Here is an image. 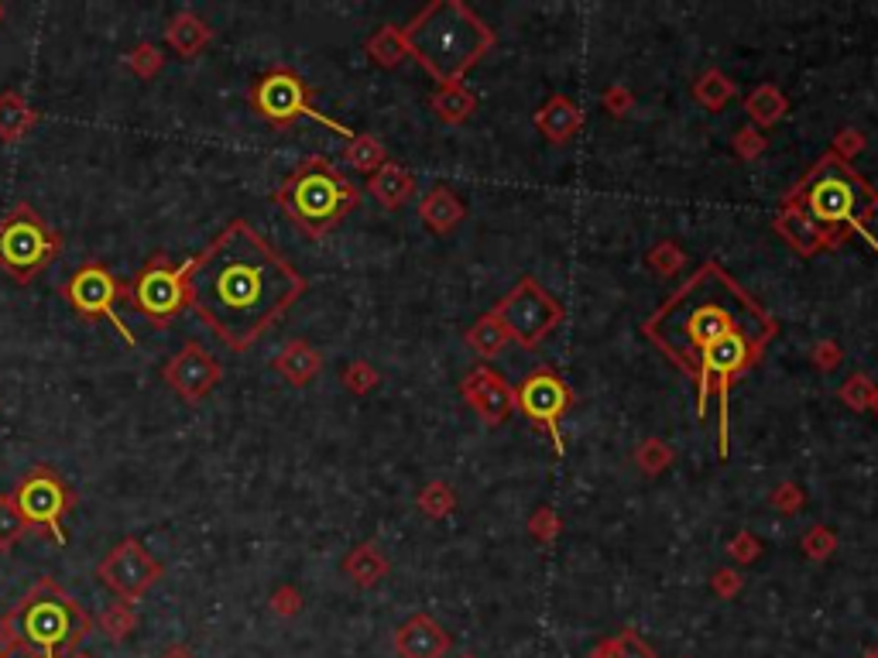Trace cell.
<instances>
[{"mask_svg":"<svg viewBox=\"0 0 878 658\" xmlns=\"http://www.w3.org/2000/svg\"><path fill=\"white\" fill-rule=\"evenodd\" d=\"M305 278L247 220H231L189 257V309L244 354L302 299Z\"/></svg>","mask_w":878,"mask_h":658,"instance_id":"obj_1","label":"cell"},{"mask_svg":"<svg viewBox=\"0 0 878 658\" xmlns=\"http://www.w3.org/2000/svg\"><path fill=\"white\" fill-rule=\"evenodd\" d=\"M645 333L653 336L679 367L697 375L700 354L721 336L745 333L766 347L776 336V323L721 271V265L707 261L683 289L645 323Z\"/></svg>","mask_w":878,"mask_h":658,"instance_id":"obj_2","label":"cell"},{"mask_svg":"<svg viewBox=\"0 0 878 658\" xmlns=\"http://www.w3.org/2000/svg\"><path fill=\"white\" fill-rule=\"evenodd\" d=\"M90 611L52 577H42L0 617V658L27 651L32 658H66L93 632Z\"/></svg>","mask_w":878,"mask_h":658,"instance_id":"obj_3","label":"cell"},{"mask_svg":"<svg viewBox=\"0 0 878 658\" xmlns=\"http://www.w3.org/2000/svg\"><path fill=\"white\" fill-rule=\"evenodd\" d=\"M402 35L409 55L440 86H457L460 76L494 45L491 27L460 0H436L422 8L402 27Z\"/></svg>","mask_w":878,"mask_h":658,"instance_id":"obj_4","label":"cell"},{"mask_svg":"<svg viewBox=\"0 0 878 658\" xmlns=\"http://www.w3.org/2000/svg\"><path fill=\"white\" fill-rule=\"evenodd\" d=\"M786 203L800 207L831 237V244H841L847 231H858L878 250V241L868 234V220L878 210V192L865 179H858L847 161L834 155L820 158Z\"/></svg>","mask_w":878,"mask_h":658,"instance_id":"obj_5","label":"cell"},{"mask_svg":"<svg viewBox=\"0 0 878 658\" xmlns=\"http://www.w3.org/2000/svg\"><path fill=\"white\" fill-rule=\"evenodd\" d=\"M305 237H326L360 203V189L330 158H302L271 196Z\"/></svg>","mask_w":878,"mask_h":658,"instance_id":"obj_6","label":"cell"},{"mask_svg":"<svg viewBox=\"0 0 878 658\" xmlns=\"http://www.w3.org/2000/svg\"><path fill=\"white\" fill-rule=\"evenodd\" d=\"M63 250V234L32 207L14 203L0 216V271L11 281H35Z\"/></svg>","mask_w":878,"mask_h":658,"instance_id":"obj_7","label":"cell"},{"mask_svg":"<svg viewBox=\"0 0 878 658\" xmlns=\"http://www.w3.org/2000/svg\"><path fill=\"white\" fill-rule=\"evenodd\" d=\"M762 343H755L745 333H727L718 343H711L697 364V419L707 415V405H711V394H718V453L727 460V388L731 381L745 375V370L758 360Z\"/></svg>","mask_w":878,"mask_h":658,"instance_id":"obj_8","label":"cell"},{"mask_svg":"<svg viewBox=\"0 0 878 658\" xmlns=\"http://www.w3.org/2000/svg\"><path fill=\"white\" fill-rule=\"evenodd\" d=\"M247 103L262 121H268L278 131L292 127L299 118H309V121H316V124H323V127H330L336 134H344L347 141L354 137V131L347 124L326 118V113H320L313 107V90H309V82L299 73L286 69V66H278V69L265 73L262 79H254L251 90H247Z\"/></svg>","mask_w":878,"mask_h":658,"instance_id":"obj_9","label":"cell"},{"mask_svg":"<svg viewBox=\"0 0 878 658\" xmlns=\"http://www.w3.org/2000/svg\"><path fill=\"white\" fill-rule=\"evenodd\" d=\"M124 302L165 330L189 309V261L173 265L165 254H152L145 268L124 281Z\"/></svg>","mask_w":878,"mask_h":658,"instance_id":"obj_10","label":"cell"},{"mask_svg":"<svg viewBox=\"0 0 878 658\" xmlns=\"http://www.w3.org/2000/svg\"><path fill=\"white\" fill-rule=\"evenodd\" d=\"M14 501L24 514L27 528L42 532L45 538H52L55 546H66L69 535H66V514L76 508V491L63 480V473L48 467V464H38L27 470L18 488H14Z\"/></svg>","mask_w":878,"mask_h":658,"instance_id":"obj_11","label":"cell"},{"mask_svg":"<svg viewBox=\"0 0 878 658\" xmlns=\"http://www.w3.org/2000/svg\"><path fill=\"white\" fill-rule=\"evenodd\" d=\"M494 316L504 323L508 336L519 339L522 347H535V343H543L559 326L563 305L535 278H522L515 289L498 302Z\"/></svg>","mask_w":878,"mask_h":658,"instance_id":"obj_12","label":"cell"},{"mask_svg":"<svg viewBox=\"0 0 878 658\" xmlns=\"http://www.w3.org/2000/svg\"><path fill=\"white\" fill-rule=\"evenodd\" d=\"M63 295L73 305L76 316H82V320H110L113 330L121 333V339L131 343V347H137V336L118 316V302L124 299V281L113 278L110 268H103L100 261H87L82 268H76L73 278L63 285Z\"/></svg>","mask_w":878,"mask_h":658,"instance_id":"obj_13","label":"cell"},{"mask_svg":"<svg viewBox=\"0 0 878 658\" xmlns=\"http://www.w3.org/2000/svg\"><path fill=\"white\" fill-rule=\"evenodd\" d=\"M97 577L107 590L118 593L124 604H137V600L165 577V566L141 546L137 538H121L118 546L100 559Z\"/></svg>","mask_w":878,"mask_h":658,"instance_id":"obj_14","label":"cell"},{"mask_svg":"<svg viewBox=\"0 0 878 658\" xmlns=\"http://www.w3.org/2000/svg\"><path fill=\"white\" fill-rule=\"evenodd\" d=\"M162 381L179 398H186V402H203V398L223 381V364L200 339H186L182 347L165 360Z\"/></svg>","mask_w":878,"mask_h":658,"instance_id":"obj_15","label":"cell"},{"mask_svg":"<svg viewBox=\"0 0 878 658\" xmlns=\"http://www.w3.org/2000/svg\"><path fill=\"white\" fill-rule=\"evenodd\" d=\"M574 402V394L570 388H566L553 370H535V375H529L522 381V388L515 391V405L519 412H525L535 425H543L556 453L563 456V436H559V419L566 415V409H570Z\"/></svg>","mask_w":878,"mask_h":658,"instance_id":"obj_16","label":"cell"},{"mask_svg":"<svg viewBox=\"0 0 878 658\" xmlns=\"http://www.w3.org/2000/svg\"><path fill=\"white\" fill-rule=\"evenodd\" d=\"M464 398L480 415V422H488V425H501L515 409V391L504 384L501 375H494V370H488V367H477L474 375L464 381Z\"/></svg>","mask_w":878,"mask_h":658,"instance_id":"obj_17","label":"cell"},{"mask_svg":"<svg viewBox=\"0 0 878 658\" xmlns=\"http://www.w3.org/2000/svg\"><path fill=\"white\" fill-rule=\"evenodd\" d=\"M394 651L399 658H443L449 651V635L430 614H415L394 632Z\"/></svg>","mask_w":878,"mask_h":658,"instance_id":"obj_18","label":"cell"},{"mask_svg":"<svg viewBox=\"0 0 878 658\" xmlns=\"http://www.w3.org/2000/svg\"><path fill=\"white\" fill-rule=\"evenodd\" d=\"M213 38V27L196 14V11H179L173 21L165 24V42L179 59H196Z\"/></svg>","mask_w":878,"mask_h":658,"instance_id":"obj_19","label":"cell"},{"mask_svg":"<svg viewBox=\"0 0 878 658\" xmlns=\"http://www.w3.org/2000/svg\"><path fill=\"white\" fill-rule=\"evenodd\" d=\"M776 231L797 247L800 254H813V250H824V247H834L831 244V237L820 231V226L800 210V207H792V203H786L782 207V213L776 216Z\"/></svg>","mask_w":878,"mask_h":658,"instance_id":"obj_20","label":"cell"},{"mask_svg":"<svg viewBox=\"0 0 878 658\" xmlns=\"http://www.w3.org/2000/svg\"><path fill=\"white\" fill-rule=\"evenodd\" d=\"M271 367H275L278 375L286 378L289 384L302 388V384H309V381H313V378L320 375L323 357H320L313 347H309L305 339H289L286 347H281V354L271 360Z\"/></svg>","mask_w":878,"mask_h":658,"instance_id":"obj_21","label":"cell"},{"mask_svg":"<svg viewBox=\"0 0 878 658\" xmlns=\"http://www.w3.org/2000/svg\"><path fill=\"white\" fill-rule=\"evenodd\" d=\"M367 189H371V196L378 199L381 207L388 210H399L405 207L412 192H415V179H412V171L402 168V165H394V161H385L371 179H367Z\"/></svg>","mask_w":878,"mask_h":658,"instance_id":"obj_22","label":"cell"},{"mask_svg":"<svg viewBox=\"0 0 878 658\" xmlns=\"http://www.w3.org/2000/svg\"><path fill=\"white\" fill-rule=\"evenodd\" d=\"M584 124V113L577 110L574 100L566 97H553L540 113H535V127H540L553 145H563V141H570Z\"/></svg>","mask_w":878,"mask_h":658,"instance_id":"obj_23","label":"cell"},{"mask_svg":"<svg viewBox=\"0 0 878 658\" xmlns=\"http://www.w3.org/2000/svg\"><path fill=\"white\" fill-rule=\"evenodd\" d=\"M38 124V110L27 103L18 90H8L0 93V141H8V145H18V141L27 137Z\"/></svg>","mask_w":878,"mask_h":658,"instance_id":"obj_24","label":"cell"},{"mask_svg":"<svg viewBox=\"0 0 878 658\" xmlns=\"http://www.w3.org/2000/svg\"><path fill=\"white\" fill-rule=\"evenodd\" d=\"M419 216L422 223L430 226L436 234H449L453 226L464 220V203L449 189H433L426 199L419 203Z\"/></svg>","mask_w":878,"mask_h":658,"instance_id":"obj_25","label":"cell"},{"mask_svg":"<svg viewBox=\"0 0 878 658\" xmlns=\"http://www.w3.org/2000/svg\"><path fill=\"white\" fill-rule=\"evenodd\" d=\"M344 573L357 587H375V583H381L388 577V559L378 553V546H357L344 559Z\"/></svg>","mask_w":878,"mask_h":658,"instance_id":"obj_26","label":"cell"},{"mask_svg":"<svg viewBox=\"0 0 878 658\" xmlns=\"http://www.w3.org/2000/svg\"><path fill=\"white\" fill-rule=\"evenodd\" d=\"M786 97L776 90L773 82H762V86H755V90L745 97V110H748V118H752V124H758V127H773V124H779L782 118H786Z\"/></svg>","mask_w":878,"mask_h":658,"instance_id":"obj_27","label":"cell"},{"mask_svg":"<svg viewBox=\"0 0 878 658\" xmlns=\"http://www.w3.org/2000/svg\"><path fill=\"white\" fill-rule=\"evenodd\" d=\"M97 632L110 642V645H121L134 635V627H137V614H134V604H124V600H118V604H110L103 607L97 617Z\"/></svg>","mask_w":878,"mask_h":658,"instance_id":"obj_28","label":"cell"},{"mask_svg":"<svg viewBox=\"0 0 878 658\" xmlns=\"http://www.w3.org/2000/svg\"><path fill=\"white\" fill-rule=\"evenodd\" d=\"M508 330H504V323L494 316H485V320H477L470 330H467V343H470V350L477 354V357H494V354H501L504 347H508Z\"/></svg>","mask_w":878,"mask_h":658,"instance_id":"obj_29","label":"cell"},{"mask_svg":"<svg viewBox=\"0 0 878 658\" xmlns=\"http://www.w3.org/2000/svg\"><path fill=\"white\" fill-rule=\"evenodd\" d=\"M433 110L436 118L446 121V124H464L470 113H474V93L464 90V86H440L436 97H433Z\"/></svg>","mask_w":878,"mask_h":658,"instance_id":"obj_30","label":"cell"},{"mask_svg":"<svg viewBox=\"0 0 878 658\" xmlns=\"http://www.w3.org/2000/svg\"><path fill=\"white\" fill-rule=\"evenodd\" d=\"M367 55H371V59H375L378 66L394 69V66H399V63L405 59V55H409L405 35H402L394 24H385L381 32H378L371 42H367Z\"/></svg>","mask_w":878,"mask_h":658,"instance_id":"obj_31","label":"cell"},{"mask_svg":"<svg viewBox=\"0 0 878 658\" xmlns=\"http://www.w3.org/2000/svg\"><path fill=\"white\" fill-rule=\"evenodd\" d=\"M693 97L700 100V107H707L711 113H721L727 107V100L734 97V82L721 69H707L693 86Z\"/></svg>","mask_w":878,"mask_h":658,"instance_id":"obj_32","label":"cell"},{"mask_svg":"<svg viewBox=\"0 0 878 658\" xmlns=\"http://www.w3.org/2000/svg\"><path fill=\"white\" fill-rule=\"evenodd\" d=\"M590 658H659V655H656L653 645L642 642V638L632 632V627H629V632H621V635H614V638L598 642V648L590 651Z\"/></svg>","mask_w":878,"mask_h":658,"instance_id":"obj_33","label":"cell"},{"mask_svg":"<svg viewBox=\"0 0 878 658\" xmlns=\"http://www.w3.org/2000/svg\"><path fill=\"white\" fill-rule=\"evenodd\" d=\"M344 158L347 165H354L357 171H367V176H375V171L385 165V145L371 134H354L344 148Z\"/></svg>","mask_w":878,"mask_h":658,"instance_id":"obj_34","label":"cell"},{"mask_svg":"<svg viewBox=\"0 0 878 658\" xmlns=\"http://www.w3.org/2000/svg\"><path fill=\"white\" fill-rule=\"evenodd\" d=\"M24 532H27V522L14 494H0V553H11L24 538Z\"/></svg>","mask_w":878,"mask_h":658,"instance_id":"obj_35","label":"cell"},{"mask_svg":"<svg viewBox=\"0 0 878 658\" xmlns=\"http://www.w3.org/2000/svg\"><path fill=\"white\" fill-rule=\"evenodd\" d=\"M165 66V55L158 52V45L152 42H141L127 52V69L137 76V79H155Z\"/></svg>","mask_w":878,"mask_h":658,"instance_id":"obj_36","label":"cell"},{"mask_svg":"<svg viewBox=\"0 0 878 658\" xmlns=\"http://www.w3.org/2000/svg\"><path fill=\"white\" fill-rule=\"evenodd\" d=\"M635 464H638L642 473L656 477V473H663V470L673 464V449H669L663 439H645V443L638 446V453H635Z\"/></svg>","mask_w":878,"mask_h":658,"instance_id":"obj_37","label":"cell"},{"mask_svg":"<svg viewBox=\"0 0 878 658\" xmlns=\"http://www.w3.org/2000/svg\"><path fill=\"white\" fill-rule=\"evenodd\" d=\"M419 508L430 514V518H446V514L457 508V498H453V491L446 488L443 480H433L430 488H422L419 494Z\"/></svg>","mask_w":878,"mask_h":658,"instance_id":"obj_38","label":"cell"},{"mask_svg":"<svg viewBox=\"0 0 878 658\" xmlns=\"http://www.w3.org/2000/svg\"><path fill=\"white\" fill-rule=\"evenodd\" d=\"M875 394H878V388H875L865 375H855V378H847V381H844V388H841V402H844V405H852L855 412H865V409L875 405Z\"/></svg>","mask_w":878,"mask_h":658,"instance_id":"obj_39","label":"cell"},{"mask_svg":"<svg viewBox=\"0 0 878 658\" xmlns=\"http://www.w3.org/2000/svg\"><path fill=\"white\" fill-rule=\"evenodd\" d=\"M344 384L354 391V394H367L375 384H378V370L367 364V360H354L344 367Z\"/></svg>","mask_w":878,"mask_h":658,"instance_id":"obj_40","label":"cell"},{"mask_svg":"<svg viewBox=\"0 0 878 658\" xmlns=\"http://www.w3.org/2000/svg\"><path fill=\"white\" fill-rule=\"evenodd\" d=\"M834 549H837V538H834V532L824 528V525H816V528H810V532L803 535V553H807L810 559H827Z\"/></svg>","mask_w":878,"mask_h":658,"instance_id":"obj_41","label":"cell"},{"mask_svg":"<svg viewBox=\"0 0 878 658\" xmlns=\"http://www.w3.org/2000/svg\"><path fill=\"white\" fill-rule=\"evenodd\" d=\"M683 261H687V257L676 244H659L653 254H648V268H653L656 275H673V271L683 268Z\"/></svg>","mask_w":878,"mask_h":658,"instance_id":"obj_42","label":"cell"},{"mask_svg":"<svg viewBox=\"0 0 878 658\" xmlns=\"http://www.w3.org/2000/svg\"><path fill=\"white\" fill-rule=\"evenodd\" d=\"M271 611L278 614V617H296L299 611H302V593L296 590V587H278L275 593H271Z\"/></svg>","mask_w":878,"mask_h":658,"instance_id":"obj_43","label":"cell"},{"mask_svg":"<svg viewBox=\"0 0 878 658\" xmlns=\"http://www.w3.org/2000/svg\"><path fill=\"white\" fill-rule=\"evenodd\" d=\"M559 518H556V511L553 508H543V511H535L532 514V522H529V532L532 538H540V542H553L559 535Z\"/></svg>","mask_w":878,"mask_h":658,"instance_id":"obj_44","label":"cell"},{"mask_svg":"<svg viewBox=\"0 0 878 658\" xmlns=\"http://www.w3.org/2000/svg\"><path fill=\"white\" fill-rule=\"evenodd\" d=\"M773 504H776L782 514H797V511L807 504V494L797 488V483H779V488L773 491Z\"/></svg>","mask_w":878,"mask_h":658,"instance_id":"obj_45","label":"cell"},{"mask_svg":"<svg viewBox=\"0 0 878 658\" xmlns=\"http://www.w3.org/2000/svg\"><path fill=\"white\" fill-rule=\"evenodd\" d=\"M734 152H738L745 161H752L755 155H762L766 152V137H762L755 127H745V131H738L734 134Z\"/></svg>","mask_w":878,"mask_h":658,"instance_id":"obj_46","label":"cell"},{"mask_svg":"<svg viewBox=\"0 0 878 658\" xmlns=\"http://www.w3.org/2000/svg\"><path fill=\"white\" fill-rule=\"evenodd\" d=\"M727 553H731L734 559H738V562H755L758 553H762V546H758V538H755L752 532H738V535L731 538Z\"/></svg>","mask_w":878,"mask_h":658,"instance_id":"obj_47","label":"cell"},{"mask_svg":"<svg viewBox=\"0 0 878 658\" xmlns=\"http://www.w3.org/2000/svg\"><path fill=\"white\" fill-rule=\"evenodd\" d=\"M865 148V137L858 134V131H841L837 134V141H834V158H841V161H852L858 152Z\"/></svg>","mask_w":878,"mask_h":658,"instance_id":"obj_48","label":"cell"},{"mask_svg":"<svg viewBox=\"0 0 878 658\" xmlns=\"http://www.w3.org/2000/svg\"><path fill=\"white\" fill-rule=\"evenodd\" d=\"M841 360H844V350L837 347L834 339H824V343H816V347H813V364L820 370H834Z\"/></svg>","mask_w":878,"mask_h":658,"instance_id":"obj_49","label":"cell"},{"mask_svg":"<svg viewBox=\"0 0 878 658\" xmlns=\"http://www.w3.org/2000/svg\"><path fill=\"white\" fill-rule=\"evenodd\" d=\"M714 593L718 596H738L742 593V573H734V569H721V573H714Z\"/></svg>","mask_w":878,"mask_h":658,"instance_id":"obj_50","label":"cell"},{"mask_svg":"<svg viewBox=\"0 0 878 658\" xmlns=\"http://www.w3.org/2000/svg\"><path fill=\"white\" fill-rule=\"evenodd\" d=\"M604 107H608V113L621 118V113L632 110V93L625 90V86H611V90L604 93Z\"/></svg>","mask_w":878,"mask_h":658,"instance_id":"obj_51","label":"cell"},{"mask_svg":"<svg viewBox=\"0 0 878 658\" xmlns=\"http://www.w3.org/2000/svg\"><path fill=\"white\" fill-rule=\"evenodd\" d=\"M162 658H196V655H192V648H186V645H168V648L162 651Z\"/></svg>","mask_w":878,"mask_h":658,"instance_id":"obj_52","label":"cell"},{"mask_svg":"<svg viewBox=\"0 0 878 658\" xmlns=\"http://www.w3.org/2000/svg\"><path fill=\"white\" fill-rule=\"evenodd\" d=\"M66 658H97V655H93V651H79V648H76V651H69Z\"/></svg>","mask_w":878,"mask_h":658,"instance_id":"obj_53","label":"cell"},{"mask_svg":"<svg viewBox=\"0 0 878 658\" xmlns=\"http://www.w3.org/2000/svg\"><path fill=\"white\" fill-rule=\"evenodd\" d=\"M871 409H875V412H878V394H875V405H871Z\"/></svg>","mask_w":878,"mask_h":658,"instance_id":"obj_54","label":"cell"},{"mask_svg":"<svg viewBox=\"0 0 878 658\" xmlns=\"http://www.w3.org/2000/svg\"><path fill=\"white\" fill-rule=\"evenodd\" d=\"M0 21H4V8H0Z\"/></svg>","mask_w":878,"mask_h":658,"instance_id":"obj_55","label":"cell"},{"mask_svg":"<svg viewBox=\"0 0 878 658\" xmlns=\"http://www.w3.org/2000/svg\"><path fill=\"white\" fill-rule=\"evenodd\" d=\"M460 658H474V655H460Z\"/></svg>","mask_w":878,"mask_h":658,"instance_id":"obj_56","label":"cell"}]
</instances>
